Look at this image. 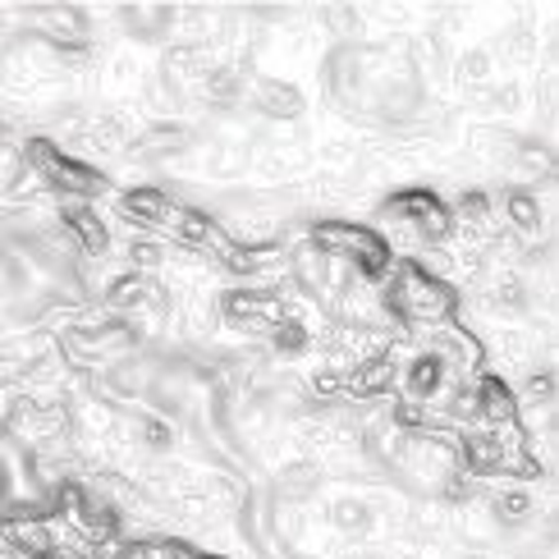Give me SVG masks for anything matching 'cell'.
<instances>
[{
    "mask_svg": "<svg viewBox=\"0 0 559 559\" xmlns=\"http://www.w3.org/2000/svg\"><path fill=\"white\" fill-rule=\"evenodd\" d=\"M280 486H285V496L289 500H302L317 486V468H289L285 477H280Z\"/></svg>",
    "mask_w": 559,
    "mask_h": 559,
    "instance_id": "cell-9",
    "label": "cell"
},
{
    "mask_svg": "<svg viewBox=\"0 0 559 559\" xmlns=\"http://www.w3.org/2000/svg\"><path fill=\"white\" fill-rule=\"evenodd\" d=\"M258 106L266 115H298L302 97H298V87H289V83H262L258 87Z\"/></svg>",
    "mask_w": 559,
    "mask_h": 559,
    "instance_id": "cell-7",
    "label": "cell"
},
{
    "mask_svg": "<svg viewBox=\"0 0 559 559\" xmlns=\"http://www.w3.org/2000/svg\"><path fill=\"white\" fill-rule=\"evenodd\" d=\"M321 243H325V248H335V252H344V258H358V266H362L367 275H381L385 262H390V248H385L377 235H367V229L321 225Z\"/></svg>",
    "mask_w": 559,
    "mask_h": 559,
    "instance_id": "cell-2",
    "label": "cell"
},
{
    "mask_svg": "<svg viewBox=\"0 0 559 559\" xmlns=\"http://www.w3.org/2000/svg\"><path fill=\"white\" fill-rule=\"evenodd\" d=\"M275 344H280V354L294 358V354H302V348H308V335H302L294 321H280V325H275Z\"/></svg>",
    "mask_w": 559,
    "mask_h": 559,
    "instance_id": "cell-11",
    "label": "cell"
},
{
    "mask_svg": "<svg viewBox=\"0 0 559 559\" xmlns=\"http://www.w3.org/2000/svg\"><path fill=\"white\" fill-rule=\"evenodd\" d=\"M33 156H37V166L51 175L60 189H69V193H97V189H102V175H97V170H83L79 160H64V156H56L51 147H33Z\"/></svg>",
    "mask_w": 559,
    "mask_h": 559,
    "instance_id": "cell-4",
    "label": "cell"
},
{
    "mask_svg": "<svg viewBox=\"0 0 559 559\" xmlns=\"http://www.w3.org/2000/svg\"><path fill=\"white\" fill-rule=\"evenodd\" d=\"M477 413H481V394L468 390V385H459V394H454V417H477Z\"/></svg>",
    "mask_w": 559,
    "mask_h": 559,
    "instance_id": "cell-14",
    "label": "cell"
},
{
    "mask_svg": "<svg viewBox=\"0 0 559 559\" xmlns=\"http://www.w3.org/2000/svg\"><path fill=\"white\" fill-rule=\"evenodd\" d=\"M358 559H381V555H358Z\"/></svg>",
    "mask_w": 559,
    "mask_h": 559,
    "instance_id": "cell-16",
    "label": "cell"
},
{
    "mask_svg": "<svg viewBox=\"0 0 559 559\" xmlns=\"http://www.w3.org/2000/svg\"><path fill=\"white\" fill-rule=\"evenodd\" d=\"M69 225L79 229V239H83V248L87 252H106V229H102V221L92 216V212H83V206H69Z\"/></svg>",
    "mask_w": 559,
    "mask_h": 559,
    "instance_id": "cell-8",
    "label": "cell"
},
{
    "mask_svg": "<svg viewBox=\"0 0 559 559\" xmlns=\"http://www.w3.org/2000/svg\"><path fill=\"white\" fill-rule=\"evenodd\" d=\"M331 519H335V527L344 532V537H367V532L377 527V514H371V504L358 500V496H340V500L331 504Z\"/></svg>",
    "mask_w": 559,
    "mask_h": 559,
    "instance_id": "cell-5",
    "label": "cell"
},
{
    "mask_svg": "<svg viewBox=\"0 0 559 559\" xmlns=\"http://www.w3.org/2000/svg\"><path fill=\"white\" fill-rule=\"evenodd\" d=\"M532 509V500H527V491H504L500 500H496V514H504V519H523Z\"/></svg>",
    "mask_w": 559,
    "mask_h": 559,
    "instance_id": "cell-12",
    "label": "cell"
},
{
    "mask_svg": "<svg viewBox=\"0 0 559 559\" xmlns=\"http://www.w3.org/2000/svg\"><path fill=\"white\" fill-rule=\"evenodd\" d=\"M385 302L408 321H440V317H450L454 294L440 285L436 275L408 266V271H400V280H394V289L385 294Z\"/></svg>",
    "mask_w": 559,
    "mask_h": 559,
    "instance_id": "cell-1",
    "label": "cell"
},
{
    "mask_svg": "<svg viewBox=\"0 0 559 559\" xmlns=\"http://www.w3.org/2000/svg\"><path fill=\"white\" fill-rule=\"evenodd\" d=\"M390 212L404 216L408 225H417L427 239H445V229H450V216L440 212V202L431 193H400L390 202Z\"/></svg>",
    "mask_w": 559,
    "mask_h": 559,
    "instance_id": "cell-3",
    "label": "cell"
},
{
    "mask_svg": "<svg viewBox=\"0 0 559 559\" xmlns=\"http://www.w3.org/2000/svg\"><path fill=\"white\" fill-rule=\"evenodd\" d=\"M445 371L450 362L440 358V354H423L413 367H408V390H413V400H436L440 394V381H445Z\"/></svg>",
    "mask_w": 559,
    "mask_h": 559,
    "instance_id": "cell-6",
    "label": "cell"
},
{
    "mask_svg": "<svg viewBox=\"0 0 559 559\" xmlns=\"http://www.w3.org/2000/svg\"><path fill=\"white\" fill-rule=\"evenodd\" d=\"M19 175H23V156L10 152V147H0V189H10Z\"/></svg>",
    "mask_w": 559,
    "mask_h": 559,
    "instance_id": "cell-13",
    "label": "cell"
},
{
    "mask_svg": "<svg viewBox=\"0 0 559 559\" xmlns=\"http://www.w3.org/2000/svg\"><path fill=\"white\" fill-rule=\"evenodd\" d=\"M459 69H463V79H486V74H491V56H486V51H468Z\"/></svg>",
    "mask_w": 559,
    "mask_h": 559,
    "instance_id": "cell-15",
    "label": "cell"
},
{
    "mask_svg": "<svg viewBox=\"0 0 559 559\" xmlns=\"http://www.w3.org/2000/svg\"><path fill=\"white\" fill-rule=\"evenodd\" d=\"M509 221H514V225H523V229H537V221H542L537 202H532L527 193H514V198H509Z\"/></svg>",
    "mask_w": 559,
    "mask_h": 559,
    "instance_id": "cell-10",
    "label": "cell"
}]
</instances>
